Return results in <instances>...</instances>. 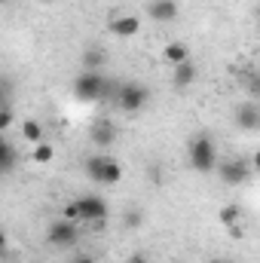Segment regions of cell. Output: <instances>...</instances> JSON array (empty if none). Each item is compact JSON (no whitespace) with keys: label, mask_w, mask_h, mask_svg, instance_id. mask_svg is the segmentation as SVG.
Masks as SVG:
<instances>
[{"label":"cell","mask_w":260,"mask_h":263,"mask_svg":"<svg viewBox=\"0 0 260 263\" xmlns=\"http://www.w3.org/2000/svg\"><path fill=\"white\" fill-rule=\"evenodd\" d=\"M117 86H120L117 80H107V77L98 73V70H80L77 80H73V95H77L80 101H104V98L114 101Z\"/></svg>","instance_id":"6da1fadb"},{"label":"cell","mask_w":260,"mask_h":263,"mask_svg":"<svg viewBox=\"0 0 260 263\" xmlns=\"http://www.w3.org/2000/svg\"><path fill=\"white\" fill-rule=\"evenodd\" d=\"M187 159H190L193 172H199V175L214 172V165H217V144H214V138L205 135V132L193 135L190 147H187Z\"/></svg>","instance_id":"7a4b0ae2"},{"label":"cell","mask_w":260,"mask_h":263,"mask_svg":"<svg viewBox=\"0 0 260 263\" xmlns=\"http://www.w3.org/2000/svg\"><path fill=\"white\" fill-rule=\"evenodd\" d=\"M86 175H89V181L110 187V184L123 181V165L114 156H89L86 159Z\"/></svg>","instance_id":"3957f363"},{"label":"cell","mask_w":260,"mask_h":263,"mask_svg":"<svg viewBox=\"0 0 260 263\" xmlns=\"http://www.w3.org/2000/svg\"><path fill=\"white\" fill-rule=\"evenodd\" d=\"M114 101H117V107H120L123 114H138V110L147 107V101H150V89H147L144 83H120Z\"/></svg>","instance_id":"277c9868"},{"label":"cell","mask_w":260,"mask_h":263,"mask_svg":"<svg viewBox=\"0 0 260 263\" xmlns=\"http://www.w3.org/2000/svg\"><path fill=\"white\" fill-rule=\"evenodd\" d=\"M214 168H217V175L227 187H239V184L251 181V175H254V162H248L245 156H233V159H227Z\"/></svg>","instance_id":"5b68a950"},{"label":"cell","mask_w":260,"mask_h":263,"mask_svg":"<svg viewBox=\"0 0 260 263\" xmlns=\"http://www.w3.org/2000/svg\"><path fill=\"white\" fill-rule=\"evenodd\" d=\"M46 239H49V245H55V248H73V245H77V239H80V230H77V223H73V220L59 217V220H52V223H49Z\"/></svg>","instance_id":"8992f818"},{"label":"cell","mask_w":260,"mask_h":263,"mask_svg":"<svg viewBox=\"0 0 260 263\" xmlns=\"http://www.w3.org/2000/svg\"><path fill=\"white\" fill-rule=\"evenodd\" d=\"M77 211H80V220L83 223H101L104 217H107V202L101 196H77Z\"/></svg>","instance_id":"52a82bcc"},{"label":"cell","mask_w":260,"mask_h":263,"mask_svg":"<svg viewBox=\"0 0 260 263\" xmlns=\"http://www.w3.org/2000/svg\"><path fill=\"white\" fill-rule=\"evenodd\" d=\"M107 28H110V34H114V37L129 40V37H135V34L141 31V18H138V15H132V12H114V15H110V22H107Z\"/></svg>","instance_id":"ba28073f"},{"label":"cell","mask_w":260,"mask_h":263,"mask_svg":"<svg viewBox=\"0 0 260 263\" xmlns=\"http://www.w3.org/2000/svg\"><path fill=\"white\" fill-rule=\"evenodd\" d=\"M147 15L153 22H175L178 18V0H150L147 3Z\"/></svg>","instance_id":"9c48e42d"},{"label":"cell","mask_w":260,"mask_h":263,"mask_svg":"<svg viewBox=\"0 0 260 263\" xmlns=\"http://www.w3.org/2000/svg\"><path fill=\"white\" fill-rule=\"evenodd\" d=\"M236 126L245 132H254L260 126V107L257 101H245V104H239L236 107Z\"/></svg>","instance_id":"30bf717a"},{"label":"cell","mask_w":260,"mask_h":263,"mask_svg":"<svg viewBox=\"0 0 260 263\" xmlns=\"http://www.w3.org/2000/svg\"><path fill=\"white\" fill-rule=\"evenodd\" d=\"M89 141L95 144V147H110L114 141H117V126L110 123V120H98L92 129H89Z\"/></svg>","instance_id":"8fae6325"},{"label":"cell","mask_w":260,"mask_h":263,"mask_svg":"<svg viewBox=\"0 0 260 263\" xmlns=\"http://www.w3.org/2000/svg\"><path fill=\"white\" fill-rule=\"evenodd\" d=\"M220 223L233 233V236H242V223H245V214L239 205H224L220 208Z\"/></svg>","instance_id":"7c38bea8"},{"label":"cell","mask_w":260,"mask_h":263,"mask_svg":"<svg viewBox=\"0 0 260 263\" xmlns=\"http://www.w3.org/2000/svg\"><path fill=\"white\" fill-rule=\"evenodd\" d=\"M162 62H165V65H172V67L190 62V46H187V43H181V40L165 43V49H162Z\"/></svg>","instance_id":"4fadbf2b"},{"label":"cell","mask_w":260,"mask_h":263,"mask_svg":"<svg viewBox=\"0 0 260 263\" xmlns=\"http://www.w3.org/2000/svg\"><path fill=\"white\" fill-rule=\"evenodd\" d=\"M196 77H199V70H196L193 62H184V65L175 67V73H172V83H175V89L178 92H184V89H190L196 83Z\"/></svg>","instance_id":"5bb4252c"},{"label":"cell","mask_w":260,"mask_h":263,"mask_svg":"<svg viewBox=\"0 0 260 263\" xmlns=\"http://www.w3.org/2000/svg\"><path fill=\"white\" fill-rule=\"evenodd\" d=\"M12 165H15V150H12V144L6 138H0V175L9 172Z\"/></svg>","instance_id":"9a60e30c"},{"label":"cell","mask_w":260,"mask_h":263,"mask_svg":"<svg viewBox=\"0 0 260 263\" xmlns=\"http://www.w3.org/2000/svg\"><path fill=\"white\" fill-rule=\"evenodd\" d=\"M22 138L31 141V144H40V141H43V126H40L37 120H25V123H22Z\"/></svg>","instance_id":"2e32d148"},{"label":"cell","mask_w":260,"mask_h":263,"mask_svg":"<svg viewBox=\"0 0 260 263\" xmlns=\"http://www.w3.org/2000/svg\"><path fill=\"white\" fill-rule=\"evenodd\" d=\"M34 162H40V165H46V162H52V156H55V150H52V144L49 141H40V144H34Z\"/></svg>","instance_id":"e0dca14e"},{"label":"cell","mask_w":260,"mask_h":263,"mask_svg":"<svg viewBox=\"0 0 260 263\" xmlns=\"http://www.w3.org/2000/svg\"><path fill=\"white\" fill-rule=\"evenodd\" d=\"M104 65V52L101 49H86L83 52V70H98Z\"/></svg>","instance_id":"ac0fdd59"},{"label":"cell","mask_w":260,"mask_h":263,"mask_svg":"<svg viewBox=\"0 0 260 263\" xmlns=\"http://www.w3.org/2000/svg\"><path fill=\"white\" fill-rule=\"evenodd\" d=\"M12 123H15V114H12V107H0V132H6Z\"/></svg>","instance_id":"d6986e66"},{"label":"cell","mask_w":260,"mask_h":263,"mask_svg":"<svg viewBox=\"0 0 260 263\" xmlns=\"http://www.w3.org/2000/svg\"><path fill=\"white\" fill-rule=\"evenodd\" d=\"M62 217H65V220H73V223L80 220V211H77V202H73V199H70L65 208H62Z\"/></svg>","instance_id":"ffe728a7"},{"label":"cell","mask_w":260,"mask_h":263,"mask_svg":"<svg viewBox=\"0 0 260 263\" xmlns=\"http://www.w3.org/2000/svg\"><path fill=\"white\" fill-rule=\"evenodd\" d=\"M141 220H144V214H141L138 208H132L129 214H126V230H135V227H141Z\"/></svg>","instance_id":"44dd1931"},{"label":"cell","mask_w":260,"mask_h":263,"mask_svg":"<svg viewBox=\"0 0 260 263\" xmlns=\"http://www.w3.org/2000/svg\"><path fill=\"white\" fill-rule=\"evenodd\" d=\"M0 107H9V98H6V86L0 83Z\"/></svg>","instance_id":"7402d4cb"},{"label":"cell","mask_w":260,"mask_h":263,"mask_svg":"<svg viewBox=\"0 0 260 263\" xmlns=\"http://www.w3.org/2000/svg\"><path fill=\"white\" fill-rule=\"evenodd\" d=\"M129 263H147V254H132Z\"/></svg>","instance_id":"603a6c76"},{"label":"cell","mask_w":260,"mask_h":263,"mask_svg":"<svg viewBox=\"0 0 260 263\" xmlns=\"http://www.w3.org/2000/svg\"><path fill=\"white\" fill-rule=\"evenodd\" d=\"M3 251H6V233L0 230V254H3Z\"/></svg>","instance_id":"cb8c5ba5"},{"label":"cell","mask_w":260,"mask_h":263,"mask_svg":"<svg viewBox=\"0 0 260 263\" xmlns=\"http://www.w3.org/2000/svg\"><path fill=\"white\" fill-rule=\"evenodd\" d=\"M67 263H95L92 257H77V260H67Z\"/></svg>","instance_id":"d4e9b609"},{"label":"cell","mask_w":260,"mask_h":263,"mask_svg":"<svg viewBox=\"0 0 260 263\" xmlns=\"http://www.w3.org/2000/svg\"><path fill=\"white\" fill-rule=\"evenodd\" d=\"M208 263H220V260H208Z\"/></svg>","instance_id":"484cf974"},{"label":"cell","mask_w":260,"mask_h":263,"mask_svg":"<svg viewBox=\"0 0 260 263\" xmlns=\"http://www.w3.org/2000/svg\"><path fill=\"white\" fill-rule=\"evenodd\" d=\"M220 263H230V260H220Z\"/></svg>","instance_id":"4316f807"}]
</instances>
